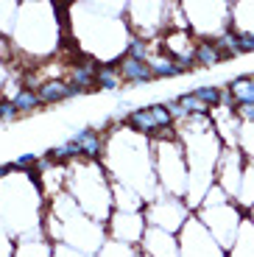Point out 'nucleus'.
Returning <instances> with one entry per match:
<instances>
[{
  "label": "nucleus",
  "instance_id": "1",
  "mask_svg": "<svg viewBox=\"0 0 254 257\" xmlns=\"http://www.w3.org/2000/svg\"><path fill=\"white\" fill-rule=\"evenodd\" d=\"M103 168H106V174H112V185L132 187L148 201L157 199L159 182L154 174V151L148 137L132 132L129 126L114 128L106 137Z\"/></svg>",
  "mask_w": 254,
  "mask_h": 257
},
{
  "label": "nucleus",
  "instance_id": "2",
  "mask_svg": "<svg viewBox=\"0 0 254 257\" xmlns=\"http://www.w3.org/2000/svg\"><path fill=\"white\" fill-rule=\"evenodd\" d=\"M106 176V168L98 160H76L64 168V193L76 201L84 215L103 226L114 212L112 179Z\"/></svg>",
  "mask_w": 254,
  "mask_h": 257
},
{
  "label": "nucleus",
  "instance_id": "3",
  "mask_svg": "<svg viewBox=\"0 0 254 257\" xmlns=\"http://www.w3.org/2000/svg\"><path fill=\"white\" fill-rule=\"evenodd\" d=\"M151 151H154V174H157L159 190H165L168 196L176 199H187L190 190V168H187V157H184L182 140L176 132H165L159 137H151Z\"/></svg>",
  "mask_w": 254,
  "mask_h": 257
},
{
  "label": "nucleus",
  "instance_id": "4",
  "mask_svg": "<svg viewBox=\"0 0 254 257\" xmlns=\"http://www.w3.org/2000/svg\"><path fill=\"white\" fill-rule=\"evenodd\" d=\"M196 218L201 221V224L207 226V232L229 251L232 243H235V238H237V232H240L243 221H246V212L215 185L207 196H204L201 207L196 210Z\"/></svg>",
  "mask_w": 254,
  "mask_h": 257
},
{
  "label": "nucleus",
  "instance_id": "5",
  "mask_svg": "<svg viewBox=\"0 0 254 257\" xmlns=\"http://www.w3.org/2000/svg\"><path fill=\"white\" fill-rule=\"evenodd\" d=\"M187 28L196 39H218L232 31V6L229 3H184Z\"/></svg>",
  "mask_w": 254,
  "mask_h": 257
},
{
  "label": "nucleus",
  "instance_id": "6",
  "mask_svg": "<svg viewBox=\"0 0 254 257\" xmlns=\"http://www.w3.org/2000/svg\"><path fill=\"white\" fill-rule=\"evenodd\" d=\"M190 218H193V210L187 207V201L176 199V196H157L154 201L146 204L148 226L171 232V235H179Z\"/></svg>",
  "mask_w": 254,
  "mask_h": 257
},
{
  "label": "nucleus",
  "instance_id": "7",
  "mask_svg": "<svg viewBox=\"0 0 254 257\" xmlns=\"http://www.w3.org/2000/svg\"><path fill=\"white\" fill-rule=\"evenodd\" d=\"M179 257H226V249L212 238L193 212V218L179 232Z\"/></svg>",
  "mask_w": 254,
  "mask_h": 257
},
{
  "label": "nucleus",
  "instance_id": "8",
  "mask_svg": "<svg viewBox=\"0 0 254 257\" xmlns=\"http://www.w3.org/2000/svg\"><path fill=\"white\" fill-rule=\"evenodd\" d=\"M126 14L132 34L146 42L151 37H159L162 28H168V3H132L126 6Z\"/></svg>",
  "mask_w": 254,
  "mask_h": 257
},
{
  "label": "nucleus",
  "instance_id": "9",
  "mask_svg": "<svg viewBox=\"0 0 254 257\" xmlns=\"http://www.w3.org/2000/svg\"><path fill=\"white\" fill-rule=\"evenodd\" d=\"M126 126L143 137H159L171 132L176 123H173V115L168 112L165 103H151L143 109H132V115H126Z\"/></svg>",
  "mask_w": 254,
  "mask_h": 257
},
{
  "label": "nucleus",
  "instance_id": "10",
  "mask_svg": "<svg viewBox=\"0 0 254 257\" xmlns=\"http://www.w3.org/2000/svg\"><path fill=\"white\" fill-rule=\"evenodd\" d=\"M146 229H148V221L143 212L114 210L106 221L109 240H117V243H126V246H140L143 238H146Z\"/></svg>",
  "mask_w": 254,
  "mask_h": 257
},
{
  "label": "nucleus",
  "instance_id": "11",
  "mask_svg": "<svg viewBox=\"0 0 254 257\" xmlns=\"http://www.w3.org/2000/svg\"><path fill=\"white\" fill-rule=\"evenodd\" d=\"M246 157H243L240 148H232V146H223L221 151V160H218V168H215V185L226 193L229 199L235 201L237 196V187H240V179H243V168H246Z\"/></svg>",
  "mask_w": 254,
  "mask_h": 257
},
{
  "label": "nucleus",
  "instance_id": "12",
  "mask_svg": "<svg viewBox=\"0 0 254 257\" xmlns=\"http://www.w3.org/2000/svg\"><path fill=\"white\" fill-rule=\"evenodd\" d=\"M159 51L171 56L173 62H179L184 70H190L193 62H196V51H198V39L193 37L190 31H171L165 39H162V45Z\"/></svg>",
  "mask_w": 254,
  "mask_h": 257
},
{
  "label": "nucleus",
  "instance_id": "13",
  "mask_svg": "<svg viewBox=\"0 0 254 257\" xmlns=\"http://www.w3.org/2000/svg\"><path fill=\"white\" fill-rule=\"evenodd\" d=\"M140 251H143V257H179V238L171 235V232L148 226L146 238L140 243Z\"/></svg>",
  "mask_w": 254,
  "mask_h": 257
},
{
  "label": "nucleus",
  "instance_id": "14",
  "mask_svg": "<svg viewBox=\"0 0 254 257\" xmlns=\"http://www.w3.org/2000/svg\"><path fill=\"white\" fill-rule=\"evenodd\" d=\"M117 70L123 76V84H148V81H157L154 78V70L148 62H140V59H132V56H123V62L117 64Z\"/></svg>",
  "mask_w": 254,
  "mask_h": 257
},
{
  "label": "nucleus",
  "instance_id": "15",
  "mask_svg": "<svg viewBox=\"0 0 254 257\" xmlns=\"http://www.w3.org/2000/svg\"><path fill=\"white\" fill-rule=\"evenodd\" d=\"M37 95L39 103H59V101H67V98H76L78 90H73L70 84L64 78H51V81H42V87H37Z\"/></svg>",
  "mask_w": 254,
  "mask_h": 257
},
{
  "label": "nucleus",
  "instance_id": "16",
  "mask_svg": "<svg viewBox=\"0 0 254 257\" xmlns=\"http://www.w3.org/2000/svg\"><path fill=\"white\" fill-rule=\"evenodd\" d=\"M232 31L254 37V3L251 0L232 3Z\"/></svg>",
  "mask_w": 254,
  "mask_h": 257
},
{
  "label": "nucleus",
  "instance_id": "17",
  "mask_svg": "<svg viewBox=\"0 0 254 257\" xmlns=\"http://www.w3.org/2000/svg\"><path fill=\"white\" fill-rule=\"evenodd\" d=\"M223 59L226 56L221 53V48H218L212 39H198V51H196L193 67H198V70H212V67H218Z\"/></svg>",
  "mask_w": 254,
  "mask_h": 257
},
{
  "label": "nucleus",
  "instance_id": "18",
  "mask_svg": "<svg viewBox=\"0 0 254 257\" xmlns=\"http://www.w3.org/2000/svg\"><path fill=\"white\" fill-rule=\"evenodd\" d=\"M148 64H151V70H154V78H173V76H182V73H184L182 64L173 62L171 56H165L159 48H154V51H151Z\"/></svg>",
  "mask_w": 254,
  "mask_h": 257
},
{
  "label": "nucleus",
  "instance_id": "19",
  "mask_svg": "<svg viewBox=\"0 0 254 257\" xmlns=\"http://www.w3.org/2000/svg\"><path fill=\"white\" fill-rule=\"evenodd\" d=\"M235 204L243 212H248L254 207V160H248L246 168H243V179H240V187H237Z\"/></svg>",
  "mask_w": 254,
  "mask_h": 257
},
{
  "label": "nucleus",
  "instance_id": "20",
  "mask_svg": "<svg viewBox=\"0 0 254 257\" xmlns=\"http://www.w3.org/2000/svg\"><path fill=\"white\" fill-rule=\"evenodd\" d=\"M14 257H53V243L45 240V235L37 238H23L14 249Z\"/></svg>",
  "mask_w": 254,
  "mask_h": 257
},
{
  "label": "nucleus",
  "instance_id": "21",
  "mask_svg": "<svg viewBox=\"0 0 254 257\" xmlns=\"http://www.w3.org/2000/svg\"><path fill=\"white\" fill-rule=\"evenodd\" d=\"M226 257H254V224L248 218L243 221L240 232H237L232 249L226 251Z\"/></svg>",
  "mask_w": 254,
  "mask_h": 257
},
{
  "label": "nucleus",
  "instance_id": "22",
  "mask_svg": "<svg viewBox=\"0 0 254 257\" xmlns=\"http://www.w3.org/2000/svg\"><path fill=\"white\" fill-rule=\"evenodd\" d=\"M123 87V76L117 67H109V64H101L98 67V76H95V90H109V92H117Z\"/></svg>",
  "mask_w": 254,
  "mask_h": 257
},
{
  "label": "nucleus",
  "instance_id": "23",
  "mask_svg": "<svg viewBox=\"0 0 254 257\" xmlns=\"http://www.w3.org/2000/svg\"><path fill=\"white\" fill-rule=\"evenodd\" d=\"M9 101L17 106V112L20 115H28V112H37L42 103H39V95H37V90H20L17 95H12Z\"/></svg>",
  "mask_w": 254,
  "mask_h": 257
},
{
  "label": "nucleus",
  "instance_id": "24",
  "mask_svg": "<svg viewBox=\"0 0 254 257\" xmlns=\"http://www.w3.org/2000/svg\"><path fill=\"white\" fill-rule=\"evenodd\" d=\"M237 148L243 151L246 160H254V120L240 123V132H237Z\"/></svg>",
  "mask_w": 254,
  "mask_h": 257
},
{
  "label": "nucleus",
  "instance_id": "25",
  "mask_svg": "<svg viewBox=\"0 0 254 257\" xmlns=\"http://www.w3.org/2000/svg\"><path fill=\"white\" fill-rule=\"evenodd\" d=\"M98 257H140V251L134 249V246L117 243V240H106L103 249L98 251Z\"/></svg>",
  "mask_w": 254,
  "mask_h": 257
},
{
  "label": "nucleus",
  "instance_id": "26",
  "mask_svg": "<svg viewBox=\"0 0 254 257\" xmlns=\"http://www.w3.org/2000/svg\"><path fill=\"white\" fill-rule=\"evenodd\" d=\"M237 51L243 53H254V37H246V34H237Z\"/></svg>",
  "mask_w": 254,
  "mask_h": 257
},
{
  "label": "nucleus",
  "instance_id": "27",
  "mask_svg": "<svg viewBox=\"0 0 254 257\" xmlns=\"http://www.w3.org/2000/svg\"><path fill=\"white\" fill-rule=\"evenodd\" d=\"M246 218H248V221H251V224H254V207H251V210L246 212Z\"/></svg>",
  "mask_w": 254,
  "mask_h": 257
}]
</instances>
